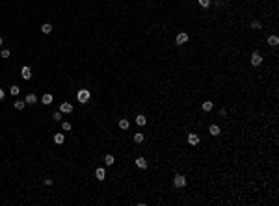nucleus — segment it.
Masks as SVG:
<instances>
[{
    "mask_svg": "<svg viewBox=\"0 0 279 206\" xmlns=\"http://www.w3.org/2000/svg\"><path fill=\"white\" fill-rule=\"evenodd\" d=\"M173 184H175V188H184V186H186V178H184L182 175H175Z\"/></svg>",
    "mask_w": 279,
    "mask_h": 206,
    "instance_id": "2",
    "label": "nucleus"
},
{
    "mask_svg": "<svg viewBox=\"0 0 279 206\" xmlns=\"http://www.w3.org/2000/svg\"><path fill=\"white\" fill-rule=\"evenodd\" d=\"M52 119L60 123V121H61V112H54V113H52Z\"/></svg>",
    "mask_w": 279,
    "mask_h": 206,
    "instance_id": "27",
    "label": "nucleus"
},
{
    "mask_svg": "<svg viewBox=\"0 0 279 206\" xmlns=\"http://www.w3.org/2000/svg\"><path fill=\"white\" fill-rule=\"evenodd\" d=\"M201 108H203V112H210V110L214 108V104H212L210 100H205V102H203V106H201Z\"/></svg>",
    "mask_w": 279,
    "mask_h": 206,
    "instance_id": "16",
    "label": "nucleus"
},
{
    "mask_svg": "<svg viewBox=\"0 0 279 206\" xmlns=\"http://www.w3.org/2000/svg\"><path fill=\"white\" fill-rule=\"evenodd\" d=\"M199 141H201V139H199V136H197V134H188V143H190L192 147H197V145H199Z\"/></svg>",
    "mask_w": 279,
    "mask_h": 206,
    "instance_id": "4",
    "label": "nucleus"
},
{
    "mask_svg": "<svg viewBox=\"0 0 279 206\" xmlns=\"http://www.w3.org/2000/svg\"><path fill=\"white\" fill-rule=\"evenodd\" d=\"M4 97H6V93H4V89H0V100H4Z\"/></svg>",
    "mask_w": 279,
    "mask_h": 206,
    "instance_id": "29",
    "label": "nucleus"
},
{
    "mask_svg": "<svg viewBox=\"0 0 279 206\" xmlns=\"http://www.w3.org/2000/svg\"><path fill=\"white\" fill-rule=\"evenodd\" d=\"M2 43H4V41H2V37H0V46H2Z\"/></svg>",
    "mask_w": 279,
    "mask_h": 206,
    "instance_id": "30",
    "label": "nucleus"
},
{
    "mask_svg": "<svg viewBox=\"0 0 279 206\" xmlns=\"http://www.w3.org/2000/svg\"><path fill=\"white\" fill-rule=\"evenodd\" d=\"M220 115H222V117H223V115H227V110H225V108H222V110H220Z\"/></svg>",
    "mask_w": 279,
    "mask_h": 206,
    "instance_id": "28",
    "label": "nucleus"
},
{
    "mask_svg": "<svg viewBox=\"0 0 279 206\" xmlns=\"http://www.w3.org/2000/svg\"><path fill=\"white\" fill-rule=\"evenodd\" d=\"M136 125L145 126V125H147V117H145V115H141V113H140V115H136Z\"/></svg>",
    "mask_w": 279,
    "mask_h": 206,
    "instance_id": "12",
    "label": "nucleus"
},
{
    "mask_svg": "<svg viewBox=\"0 0 279 206\" xmlns=\"http://www.w3.org/2000/svg\"><path fill=\"white\" fill-rule=\"evenodd\" d=\"M261 63H262V56L259 52H253L251 54V65L257 67V65H261Z\"/></svg>",
    "mask_w": 279,
    "mask_h": 206,
    "instance_id": "3",
    "label": "nucleus"
},
{
    "mask_svg": "<svg viewBox=\"0 0 279 206\" xmlns=\"http://www.w3.org/2000/svg\"><path fill=\"white\" fill-rule=\"evenodd\" d=\"M64 141H65V136H64V134H54V143L61 145Z\"/></svg>",
    "mask_w": 279,
    "mask_h": 206,
    "instance_id": "15",
    "label": "nucleus"
},
{
    "mask_svg": "<svg viewBox=\"0 0 279 206\" xmlns=\"http://www.w3.org/2000/svg\"><path fill=\"white\" fill-rule=\"evenodd\" d=\"M89 97H91L89 89H80V91H78V95H76V98H78V102H80V104H86V102H89Z\"/></svg>",
    "mask_w": 279,
    "mask_h": 206,
    "instance_id": "1",
    "label": "nucleus"
},
{
    "mask_svg": "<svg viewBox=\"0 0 279 206\" xmlns=\"http://www.w3.org/2000/svg\"><path fill=\"white\" fill-rule=\"evenodd\" d=\"M9 93L13 95V97H17V95L21 93V88H19V85H11V88H9Z\"/></svg>",
    "mask_w": 279,
    "mask_h": 206,
    "instance_id": "20",
    "label": "nucleus"
},
{
    "mask_svg": "<svg viewBox=\"0 0 279 206\" xmlns=\"http://www.w3.org/2000/svg\"><path fill=\"white\" fill-rule=\"evenodd\" d=\"M21 76L24 78V80H30V78H32V71H30V67H22Z\"/></svg>",
    "mask_w": 279,
    "mask_h": 206,
    "instance_id": "10",
    "label": "nucleus"
},
{
    "mask_svg": "<svg viewBox=\"0 0 279 206\" xmlns=\"http://www.w3.org/2000/svg\"><path fill=\"white\" fill-rule=\"evenodd\" d=\"M24 102H26V104H35V102H37V97H35L34 93H28L26 98H24Z\"/></svg>",
    "mask_w": 279,
    "mask_h": 206,
    "instance_id": "11",
    "label": "nucleus"
},
{
    "mask_svg": "<svg viewBox=\"0 0 279 206\" xmlns=\"http://www.w3.org/2000/svg\"><path fill=\"white\" fill-rule=\"evenodd\" d=\"M197 2H199V6H201V7H209L210 4H212V0H197Z\"/></svg>",
    "mask_w": 279,
    "mask_h": 206,
    "instance_id": "23",
    "label": "nucleus"
},
{
    "mask_svg": "<svg viewBox=\"0 0 279 206\" xmlns=\"http://www.w3.org/2000/svg\"><path fill=\"white\" fill-rule=\"evenodd\" d=\"M113 162H116V158L112 154H106L104 156V165H113Z\"/></svg>",
    "mask_w": 279,
    "mask_h": 206,
    "instance_id": "17",
    "label": "nucleus"
},
{
    "mask_svg": "<svg viewBox=\"0 0 279 206\" xmlns=\"http://www.w3.org/2000/svg\"><path fill=\"white\" fill-rule=\"evenodd\" d=\"M24 106H26L24 100H17V102H15V110H24Z\"/></svg>",
    "mask_w": 279,
    "mask_h": 206,
    "instance_id": "21",
    "label": "nucleus"
},
{
    "mask_svg": "<svg viewBox=\"0 0 279 206\" xmlns=\"http://www.w3.org/2000/svg\"><path fill=\"white\" fill-rule=\"evenodd\" d=\"M41 32H43V34H50V32H52V24H49V22H47V24H43L41 26Z\"/></svg>",
    "mask_w": 279,
    "mask_h": 206,
    "instance_id": "19",
    "label": "nucleus"
},
{
    "mask_svg": "<svg viewBox=\"0 0 279 206\" xmlns=\"http://www.w3.org/2000/svg\"><path fill=\"white\" fill-rule=\"evenodd\" d=\"M61 128H64V130H65V132H69V130H71V128H73V126H71V123H67V121H64V123H61Z\"/></svg>",
    "mask_w": 279,
    "mask_h": 206,
    "instance_id": "26",
    "label": "nucleus"
},
{
    "mask_svg": "<svg viewBox=\"0 0 279 206\" xmlns=\"http://www.w3.org/2000/svg\"><path fill=\"white\" fill-rule=\"evenodd\" d=\"M0 56H2L4 59H7V58H9V50H7V48H2V50H0Z\"/></svg>",
    "mask_w": 279,
    "mask_h": 206,
    "instance_id": "25",
    "label": "nucleus"
},
{
    "mask_svg": "<svg viewBox=\"0 0 279 206\" xmlns=\"http://www.w3.org/2000/svg\"><path fill=\"white\" fill-rule=\"evenodd\" d=\"M60 112H61V113H71V112H73V104H69V102H64V104H60Z\"/></svg>",
    "mask_w": 279,
    "mask_h": 206,
    "instance_id": "7",
    "label": "nucleus"
},
{
    "mask_svg": "<svg viewBox=\"0 0 279 206\" xmlns=\"http://www.w3.org/2000/svg\"><path fill=\"white\" fill-rule=\"evenodd\" d=\"M41 100H43V104H52V95H50V93H45L41 97Z\"/></svg>",
    "mask_w": 279,
    "mask_h": 206,
    "instance_id": "14",
    "label": "nucleus"
},
{
    "mask_svg": "<svg viewBox=\"0 0 279 206\" xmlns=\"http://www.w3.org/2000/svg\"><path fill=\"white\" fill-rule=\"evenodd\" d=\"M95 176H97V180H101V182H103L104 178H106V171H104V167L95 169Z\"/></svg>",
    "mask_w": 279,
    "mask_h": 206,
    "instance_id": "9",
    "label": "nucleus"
},
{
    "mask_svg": "<svg viewBox=\"0 0 279 206\" xmlns=\"http://www.w3.org/2000/svg\"><path fill=\"white\" fill-rule=\"evenodd\" d=\"M128 126H130V123H128L127 119H119V128L121 130H127Z\"/></svg>",
    "mask_w": 279,
    "mask_h": 206,
    "instance_id": "18",
    "label": "nucleus"
},
{
    "mask_svg": "<svg viewBox=\"0 0 279 206\" xmlns=\"http://www.w3.org/2000/svg\"><path fill=\"white\" fill-rule=\"evenodd\" d=\"M134 164H136V165H138V167H140V169H147V165H149V164H147V160H145V158H143V156H140V158H136V160H134Z\"/></svg>",
    "mask_w": 279,
    "mask_h": 206,
    "instance_id": "6",
    "label": "nucleus"
},
{
    "mask_svg": "<svg viewBox=\"0 0 279 206\" xmlns=\"http://www.w3.org/2000/svg\"><path fill=\"white\" fill-rule=\"evenodd\" d=\"M134 143H143V134H134Z\"/></svg>",
    "mask_w": 279,
    "mask_h": 206,
    "instance_id": "22",
    "label": "nucleus"
},
{
    "mask_svg": "<svg viewBox=\"0 0 279 206\" xmlns=\"http://www.w3.org/2000/svg\"><path fill=\"white\" fill-rule=\"evenodd\" d=\"M251 28H253V30H261V28H262V24H261L259 21H253V22H251Z\"/></svg>",
    "mask_w": 279,
    "mask_h": 206,
    "instance_id": "24",
    "label": "nucleus"
},
{
    "mask_svg": "<svg viewBox=\"0 0 279 206\" xmlns=\"http://www.w3.org/2000/svg\"><path fill=\"white\" fill-rule=\"evenodd\" d=\"M175 41H177V45H184V43H188V34H184V32H180V34H177Z\"/></svg>",
    "mask_w": 279,
    "mask_h": 206,
    "instance_id": "5",
    "label": "nucleus"
},
{
    "mask_svg": "<svg viewBox=\"0 0 279 206\" xmlns=\"http://www.w3.org/2000/svg\"><path fill=\"white\" fill-rule=\"evenodd\" d=\"M209 134H210V136H220V134H222V128H220V126L218 125H210V128H209Z\"/></svg>",
    "mask_w": 279,
    "mask_h": 206,
    "instance_id": "8",
    "label": "nucleus"
},
{
    "mask_svg": "<svg viewBox=\"0 0 279 206\" xmlns=\"http://www.w3.org/2000/svg\"><path fill=\"white\" fill-rule=\"evenodd\" d=\"M268 45L270 46H277L279 45V37H277V35H270V37H268Z\"/></svg>",
    "mask_w": 279,
    "mask_h": 206,
    "instance_id": "13",
    "label": "nucleus"
}]
</instances>
